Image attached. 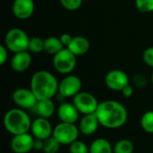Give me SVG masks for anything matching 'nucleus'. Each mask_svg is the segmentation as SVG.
Returning a JSON list of instances; mask_svg holds the SVG:
<instances>
[{"instance_id":"1","label":"nucleus","mask_w":153,"mask_h":153,"mask_svg":"<svg viewBox=\"0 0 153 153\" xmlns=\"http://www.w3.org/2000/svg\"><path fill=\"white\" fill-rule=\"evenodd\" d=\"M95 114L100 126L108 129L121 128L128 119V112L125 106L112 100L100 102Z\"/></svg>"},{"instance_id":"2","label":"nucleus","mask_w":153,"mask_h":153,"mask_svg":"<svg viewBox=\"0 0 153 153\" xmlns=\"http://www.w3.org/2000/svg\"><path fill=\"white\" fill-rule=\"evenodd\" d=\"M59 82L56 76L46 70L33 74L30 79V90L38 100H52L58 93Z\"/></svg>"},{"instance_id":"3","label":"nucleus","mask_w":153,"mask_h":153,"mask_svg":"<svg viewBox=\"0 0 153 153\" xmlns=\"http://www.w3.org/2000/svg\"><path fill=\"white\" fill-rule=\"evenodd\" d=\"M31 119L29 114L20 108H14L8 110L3 119L5 130L12 135L29 133L31 127Z\"/></svg>"},{"instance_id":"4","label":"nucleus","mask_w":153,"mask_h":153,"mask_svg":"<svg viewBox=\"0 0 153 153\" xmlns=\"http://www.w3.org/2000/svg\"><path fill=\"white\" fill-rule=\"evenodd\" d=\"M30 38L28 34L20 28L10 29L4 37V46L13 53L28 50Z\"/></svg>"},{"instance_id":"5","label":"nucleus","mask_w":153,"mask_h":153,"mask_svg":"<svg viewBox=\"0 0 153 153\" xmlns=\"http://www.w3.org/2000/svg\"><path fill=\"white\" fill-rule=\"evenodd\" d=\"M76 63L77 56L67 48H65L53 56V66L61 74H70L74 70Z\"/></svg>"},{"instance_id":"6","label":"nucleus","mask_w":153,"mask_h":153,"mask_svg":"<svg viewBox=\"0 0 153 153\" xmlns=\"http://www.w3.org/2000/svg\"><path fill=\"white\" fill-rule=\"evenodd\" d=\"M80 131L75 124L60 122L53 130V137L61 145H70L76 140H78Z\"/></svg>"},{"instance_id":"7","label":"nucleus","mask_w":153,"mask_h":153,"mask_svg":"<svg viewBox=\"0 0 153 153\" xmlns=\"http://www.w3.org/2000/svg\"><path fill=\"white\" fill-rule=\"evenodd\" d=\"M73 103L78 109L80 114L89 115L96 113L100 102L97 98L87 91H80L73 98Z\"/></svg>"},{"instance_id":"8","label":"nucleus","mask_w":153,"mask_h":153,"mask_svg":"<svg viewBox=\"0 0 153 153\" xmlns=\"http://www.w3.org/2000/svg\"><path fill=\"white\" fill-rule=\"evenodd\" d=\"M12 100L17 108L24 110H32L38 101L32 91L27 88H18L14 90L12 94Z\"/></svg>"},{"instance_id":"9","label":"nucleus","mask_w":153,"mask_h":153,"mask_svg":"<svg viewBox=\"0 0 153 153\" xmlns=\"http://www.w3.org/2000/svg\"><path fill=\"white\" fill-rule=\"evenodd\" d=\"M82 81L74 74H67L59 82L58 94L66 98H74L80 91H82Z\"/></svg>"},{"instance_id":"10","label":"nucleus","mask_w":153,"mask_h":153,"mask_svg":"<svg viewBox=\"0 0 153 153\" xmlns=\"http://www.w3.org/2000/svg\"><path fill=\"white\" fill-rule=\"evenodd\" d=\"M105 84L111 91H121L129 84V77L126 72L119 69H114L106 74Z\"/></svg>"},{"instance_id":"11","label":"nucleus","mask_w":153,"mask_h":153,"mask_svg":"<svg viewBox=\"0 0 153 153\" xmlns=\"http://www.w3.org/2000/svg\"><path fill=\"white\" fill-rule=\"evenodd\" d=\"M34 141L35 138L29 133L13 135L10 147L14 153H29L34 148Z\"/></svg>"},{"instance_id":"12","label":"nucleus","mask_w":153,"mask_h":153,"mask_svg":"<svg viewBox=\"0 0 153 153\" xmlns=\"http://www.w3.org/2000/svg\"><path fill=\"white\" fill-rule=\"evenodd\" d=\"M54 127L48 118L38 117L31 123L30 133L35 139L47 140L53 135Z\"/></svg>"},{"instance_id":"13","label":"nucleus","mask_w":153,"mask_h":153,"mask_svg":"<svg viewBox=\"0 0 153 153\" xmlns=\"http://www.w3.org/2000/svg\"><path fill=\"white\" fill-rule=\"evenodd\" d=\"M57 117L60 122L75 124L79 119L80 112L75 108L74 103L70 102H61L57 108Z\"/></svg>"},{"instance_id":"14","label":"nucleus","mask_w":153,"mask_h":153,"mask_svg":"<svg viewBox=\"0 0 153 153\" xmlns=\"http://www.w3.org/2000/svg\"><path fill=\"white\" fill-rule=\"evenodd\" d=\"M35 3L33 0H14L12 6L13 15L20 20L29 19L34 13Z\"/></svg>"},{"instance_id":"15","label":"nucleus","mask_w":153,"mask_h":153,"mask_svg":"<svg viewBox=\"0 0 153 153\" xmlns=\"http://www.w3.org/2000/svg\"><path fill=\"white\" fill-rule=\"evenodd\" d=\"M100 126V124L98 119V117L94 113V114L83 115V117L79 121L78 128L80 134L85 136H91L97 132Z\"/></svg>"},{"instance_id":"16","label":"nucleus","mask_w":153,"mask_h":153,"mask_svg":"<svg viewBox=\"0 0 153 153\" xmlns=\"http://www.w3.org/2000/svg\"><path fill=\"white\" fill-rule=\"evenodd\" d=\"M31 64V56L30 52L28 50L14 53L13 56L11 59V67L14 72L23 73L25 72Z\"/></svg>"},{"instance_id":"17","label":"nucleus","mask_w":153,"mask_h":153,"mask_svg":"<svg viewBox=\"0 0 153 153\" xmlns=\"http://www.w3.org/2000/svg\"><path fill=\"white\" fill-rule=\"evenodd\" d=\"M67 48L76 56H83L90 49V42L85 37L75 36L73 38Z\"/></svg>"},{"instance_id":"18","label":"nucleus","mask_w":153,"mask_h":153,"mask_svg":"<svg viewBox=\"0 0 153 153\" xmlns=\"http://www.w3.org/2000/svg\"><path fill=\"white\" fill-rule=\"evenodd\" d=\"M32 110L35 114L38 115V117H44L48 119L54 115L56 111V106L52 100H38Z\"/></svg>"},{"instance_id":"19","label":"nucleus","mask_w":153,"mask_h":153,"mask_svg":"<svg viewBox=\"0 0 153 153\" xmlns=\"http://www.w3.org/2000/svg\"><path fill=\"white\" fill-rule=\"evenodd\" d=\"M89 153H114V150L108 140L97 138L89 146Z\"/></svg>"},{"instance_id":"20","label":"nucleus","mask_w":153,"mask_h":153,"mask_svg":"<svg viewBox=\"0 0 153 153\" xmlns=\"http://www.w3.org/2000/svg\"><path fill=\"white\" fill-rule=\"evenodd\" d=\"M64 48H65V46L61 42L60 38H57L55 36H50L45 39L44 51L49 55L55 56L56 54H57Z\"/></svg>"},{"instance_id":"21","label":"nucleus","mask_w":153,"mask_h":153,"mask_svg":"<svg viewBox=\"0 0 153 153\" xmlns=\"http://www.w3.org/2000/svg\"><path fill=\"white\" fill-rule=\"evenodd\" d=\"M114 153H133L134 151V145L129 139H121L116 143L113 146Z\"/></svg>"},{"instance_id":"22","label":"nucleus","mask_w":153,"mask_h":153,"mask_svg":"<svg viewBox=\"0 0 153 153\" xmlns=\"http://www.w3.org/2000/svg\"><path fill=\"white\" fill-rule=\"evenodd\" d=\"M45 48V39H42L40 37H31L30 38L28 51L33 54H39L44 51Z\"/></svg>"},{"instance_id":"23","label":"nucleus","mask_w":153,"mask_h":153,"mask_svg":"<svg viewBox=\"0 0 153 153\" xmlns=\"http://www.w3.org/2000/svg\"><path fill=\"white\" fill-rule=\"evenodd\" d=\"M141 127L148 134H153V110L146 111L140 120Z\"/></svg>"},{"instance_id":"24","label":"nucleus","mask_w":153,"mask_h":153,"mask_svg":"<svg viewBox=\"0 0 153 153\" xmlns=\"http://www.w3.org/2000/svg\"><path fill=\"white\" fill-rule=\"evenodd\" d=\"M61 144L53 137H49L44 141L43 152L44 153H57L60 150Z\"/></svg>"},{"instance_id":"25","label":"nucleus","mask_w":153,"mask_h":153,"mask_svg":"<svg viewBox=\"0 0 153 153\" xmlns=\"http://www.w3.org/2000/svg\"><path fill=\"white\" fill-rule=\"evenodd\" d=\"M69 153H89V146L82 141L76 140L69 145Z\"/></svg>"},{"instance_id":"26","label":"nucleus","mask_w":153,"mask_h":153,"mask_svg":"<svg viewBox=\"0 0 153 153\" xmlns=\"http://www.w3.org/2000/svg\"><path fill=\"white\" fill-rule=\"evenodd\" d=\"M135 6L141 13L153 12V0H134Z\"/></svg>"},{"instance_id":"27","label":"nucleus","mask_w":153,"mask_h":153,"mask_svg":"<svg viewBox=\"0 0 153 153\" xmlns=\"http://www.w3.org/2000/svg\"><path fill=\"white\" fill-rule=\"evenodd\" d=\"M82 1L83 0H60V3L65 9L68 11H76L81 7Z\"/></svg>"},{"instance_id":"28","label":"nucleus","mask_w":153,"mask_h":153,"mask_svg":"<svg viewBox=\"0 0 153 153\" xmlns=\"http://www.w3.org/2000/svg\"><path fill=\"white\" fill-rule=\"evenodd\" d=\"M143 62L150 67L153 68V47L147 48L143 54Z\"/></svg>"},{"instance_id":"29","label":"nucleus","mask_w":153,"mask_h":153,"mask_svg":"<svg viewBox=\"0 0 153 153\" xmlns=\"http://www.w3.org/2000/svg\"><path fill=\"white\" fill-rule=\"evenodd\" d=\"M8 58V49L4 45L0 46V65H3Z\"/></svg>"},{"instance_id":"30","label":"nucleus","mask_w":153,"mask_h":153,"mask_svg":"<svg viewBox=\"0 0 153 153\" xmlns=\"http://www.w3.org/2000/svg\"><path fill=\"white\" fill-rule=\"evenodd\" d=\"M74 37H72V35L68 34V33H64L61 35L60 37V40L61 42L63 43V45L65 46V48H67L69 46V44L71 43L72 39H73Z\"/></svg>"},{"instance_id":"31","label":"nucleus","mask_w":153,"mask_h":153,"mask_svg":"<svg viewBox=\"0 0 153 153\" xmlns=\"http://www.w3.org/2000/svg\"><path fill=\"white\" fill-rule=\"evenodd\" d=\"M121 93H122V95L125 98H130V97H132V95L134 94V88H133V86L130 85V83H129L128 85H126L121 91Z\"/></svg>"},{"instance_id":"32","label":"nucleus","mask_w":153,"mask_h":153,"mask_svg":"<svg viewBox=\"0 0 153 153\" xmlns=\"http://www.w3.org/2000/svg\"><path fill=\"white\" fill-rule=\"evenodd\" d=\"M43 145H44V141L43 140L35 139L33 150H36V151H43Z\"/></svg>"},{"instance_id":"33","label":"nucleus","mask_w":153,"mask_h":153,"mask_svg":"<svg viewBox=\"0 0 153 153\" xmlns=\"http://www.w3.org/2000/svg\"><path fill=\"white\" fill-rule=\"evenodd\" d=\"M152 85H153V72H152Z\"/></svg>"},{"instance_id":"34","label":"nucleus","mask_w":153,"mask_h":153,"mask_svg":"<svg viewBox=\"0 0 153 153\" xmlns=\"http://www.w3.org/2000/svg\"><path fill=\"white\" fill-rule=\"evenodd\" d=\"M87 1H89V0H87Z\"/></svg>"}]
</instances>
